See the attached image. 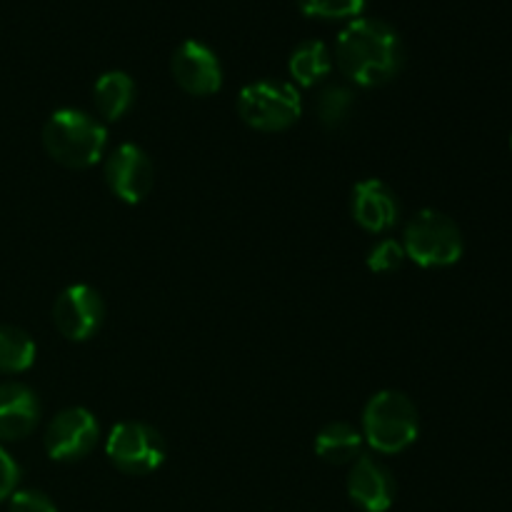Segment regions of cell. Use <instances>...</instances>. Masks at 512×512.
Segmentation results:
<instances>
[{
	"label": "cell",
	"mask_w": 512,
	"mask_h": 512,
	"mask_svg": "<svg viewBox=\"0 0 512 512\" xmlns=\"http://www.w3.org/2000/svg\"><path fill=\"white\" fill-rule=\"evenodd\" d=\"M403 63L405 48L398 30L380 18H353L335 40V65L360 88L390 83Z\"/></svg>",
	"instance_id": "1"
},
{
	"label": "cell",
	"mask_w": 512,
	"mask_h": 512,
	"mask_svg": "<svg viewBox=\"0 0 512 512\" xmlns=\"http://www.w3.org/2000/svg\"><path fill=\"white\" fill-rule=\"evenodd\" d=\"M43 148L55 163L83 170L103 160L108 148V130L85 110H55L43 128Z\"/></svg>",
	"instance_id": "2"
},
{
	"label": "cell",
	"mask_w": 512,
	"mask_h": 512,
	"mask_svg": "<svg viewBox=\"0 0 512 512\" xmlns=\"http://www.w3.org/2000/svg\"><path fill=\"white\" fill-rule=\"evenodd\" d=\"M360 433L365 443L378 453H403L420 435L418 408L400 390H380L365 405Z\"/></svg>",
	"instance_id": "3"
},
{
	"label": "cell",
	"mask_w": 512,
	"mask_h": 512,
	"mask_svg": "<svg viewBox=\"0 0 512 512\" xmlns=\"http://www.w3.org/2000/svg\"><path fill=\"white\" fill-rule=\"evenodd\" d=\"M405 258L420 268H450L463 258V233L458 223L433 208L418 210L403 233Z\"/></svg>",
	"instance_id": "4"
},
{
	"label": "cell",
	"mask_w": 512,
	"mask_h": 512,
	"mask_svg": "<svg viewBox=\"0 0 512 512\" xmlns=\"http://www.w3.org/2000/svg\"><path fill=\"white\" fill-rule=\"evenodd\" d=\"M238 115L248 128L260 133H280L300 120L303 98L293 83L273 78L255 80L240 90Z\"/></svg>",
	"instance_id": "5"
},
{
	"label": "cell",
	"mask_w": 512,
	"mask_h": 512,
	"mask_svg": "<svg viewBox=\"0 0 512 512\" xmlns=\"http://www.w3.org/2000/svg\"><path fill=\"white\" fill-rule=\"evenodd\" d=\"M105 453L120 473L143 478L163 465L165 440L153 425L140 423V420H125L110 430L108 440H105Z\"/></svg>",
	"instance_id": "6"
},
{
	"label": "cell",
	"mask_w": 512,
	"mask_h": 512,
	"mask_svg": "<svg viewBox=\"0 0 512 512\" xmlns=\"http://www.w3.org/2000/svg\"><path fill=\"white\" fill-rule=\"evenodd\" d=\"M100 425L88 408H65L55 415L45 430V453L58 463L83 460L98 445Z\"/></svg>",
	"instance_id": "7"
},
{
	"label": "cell",
	"mask_w": 512,
	"mask_h": 512,
	"mask_svg": "<svg viewBox=\"0 0 512 512\" xmlns=\"http://www.w3.org/2000/svg\"><path fill=\"white\" fill-rule=\"evenodd\" d=\"M105 183L110 193L128 205L143 203L155 183L153 160L143 148L123 143L105 158Z\"/></svg>",
	"instance_id": "8"
},
{
	"label": "cell",
	"mask_w": 512,
	"mask_h": 512,
	"mask_svg": "<svg viewBox=\"0 0 512 512\" xmlns=\"http://www.w3.org/2000/svg\"><path fill=\"white\" fill-rule=\"evenodd\" d=\"M105 320V303L90 285H70L55 298L53 323L65 340L85 343L100 330Z\"/></svg>",
	"instance_id": "9"
},
{
	"label": "cell",
	"mask_w": 512,
	"mask_h": 512,
	"mask_svg": "<svg viewBox=\"0 0 512 512\" xmlns=\"http://www.w3.org/2000/svg\"><path fill=\"white\" fill-rule=\"evenodd\" d=\"M170 70L180 88L195 98H205L223 88V65L218 55L200 40H185L170 58Z\"/></svg>",
	"instance_id": "10"
},
{
	"label": "cell",
	"mask_w": 512,
	"mask_h": 512,
	"mask_svg": "<svg viewBox=\"0 0 512 512\" xmlns=\"http://www.w3.org/2000/svg\"><path fill=\"white\" fill-rule=\"evenodd\" d=\"M350 213H353V220L360 228L373 235H383L398 223V195L393 193V188L388 183H383L378 178L360 180L353 188Z\"/></svg>",
	"instance_id": "11"
},
{
	"label": "cell",
	"mask_w": 512,
	"mask_h": 512,
	"mask_svg": "<svg viewBox=\"0 0 512 512\" xmlns=\"http://www.w3.org/2000/svg\"><path fill=\"white\" fill-rule=\"evenodd\" d=\"M393 473L375 458H358L348 473V495L363 512H388L395 503Z\"/></svg>",
	"instance_id": "12"
},
{
	"label": "cell",
	"mask_w": 512,
	"mask_h": 512,
	"mask_svg": "<svg viewBox=\"0 0 512 512\" xmlns=\"http://www.w3.org/2000/svg\"><path fill=\"white\" fill-rule=\"evenodd\" d=\"M40 420L38 395L23 383H0V440H23Z\"/></svg>",
	"instance_id": "13"
},
{
	"label": "cell",
	"mask_w": 512,
	"mask_h": 512,
	"mask_svg": "<svg viewBox=\"0 0 512 512\" xmlns=\"http://www.w3.org/2000/svg\"><path fill=\"white\" fill-rule=\"evenodd\" d=\"M135 80L123 70H108L100 75L93 85V103L95 110L103 120L115 123L125 118L135 103Z\"/></svg>",
	"instance_id": "14"
},
{
	"label": "cell",
	"mask_w": 512,
	"mask_h": 512,
	"mask_svg": "<svg viewBox=\"0 0 512 512\" xmlns=\"http://www.w3.org/2000/svg\"><path fill=\"white\" fill-rule=\"evenodd\" d=\"M363 433L345 420L328 423L315 438V453L320 460L330 465H353L363 458Z\"/></svg>",
	"instance_id": "15"
},
{
	"label": "cell",
	"mask_w": 512,
	"mask_h": 512,
	"mask_svg": "<svg viewBox=\"0 0 512 512\" xmlns=\"http://www.w3.org/2000/svg\"><path fill=\"white\" fill-rule=\"evenodd\" d=\"M288 70L295 83L303 88H315L333 70V53L323 40H305L290 53Z\"/></svg>",
	"instance_id": "16"
},
{
	"label": "cell",
	"mask_w": 512,
	"mask_h": 512,
	"mask_svg": "<svg viewBox=\"0 0 512 512\" xmlns=\"http://www.w3.org/2000/svg\"><path fill=\"white\" fill-rule=\"evenodd\" d=\"M33 338L15 325H0V373L18 375L25 373L35 363Z\"/></svg>",
	"instance_id": "17"
},
{
	"label": "cell",
	"mask_w": 512,
	"mask_h": 512,
	"mask_svg": "<svg viewBox=\"0 0 512 512\" xmlns=\"http://www.w3.org/2000/svg\"><path fill=\"white\" fill-rule=\"evenodd\" d=\"M355 108V93L345 85H328L323 93L318 95V120L325 130H340L350 120Z\"/></svg>",
	"instance_id": "18"
},
{
	"label": "cell",
	"mask_w": 512,
	"mask_h": 512,
	"mask_svg": "<svg viewBox=\"0 0 512 512\" xmlns=\"http://www.w3.org/2000/svg\"><path fill=\"white\" fill-rule=\"evenodd\" d=\"M368 0H298L300 10L305 15L323 20H343V18H358L363 13Z\"/></svg>",
	"instance_id": "19"
},
{
	"label": "cell",
	"mask_w": 512,
	"mask_h": 512,
	"mask_svg": "<svg viewBox=\"0 0 512 512\" xmlns=\"http://www.w3.org/2000/svg\"><path fill=\"white\" fill-rule=\"evenodd\" d=\"M403 263H405V248L403 243L395 238L378 240L368 253V268L373 270V273H380V275L395 273V270H400V265Z\"/></svg>",
	"instance_id": "20"
},
{
	"label": "cell",
	"mask_w": 512,
	"mask_h": 512,
	"mask_svg": "<svg viewBox=\"0 0 512 512\" xmlns=\"http://www.w3.org/2000/svg\"><path fill=\"white\" fill-rule=\"evenodd\" d=\"M8 500L10 512H58L53 500L40 490H15Z\"/></svg>",
	"instance_id": "21"
},
{
	"label": "cell",
	"mask_w": 512,
	"mask_h": 512,
	"mask_svg": "<svg viewBox=\"0 0 512 512\" xmlns=\"http://www.w3.org/2000/svg\"><path fill=\"white\" fill-rule=\"evenodd\" d=\"M20 480V468L13 458H10L8 450L0 448V503L8 500L15 493Z\"/></svg>",
	"instance_id": "22"
},
{
	"label": "cell",
	"mask_w": 512,
	"mask_h": 512,
	"mask_svg": "<svg viewBox=\"0 0 512 512\" xmlns=\"http://www.w3.org/2000/svg\"><path fill=\"white\" fill-rule=\"evenodd\" d=\"M510 148H512V138H510Z\"/></svg>",
	"instance_id": "23"
}]
</instances>
